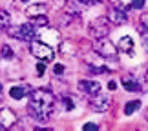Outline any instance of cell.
Wrapping results in <instances>:
<instances>
[{
  "instance_id": "cell-1",
  "label": "cell",
  "mask_w": 148,
  "mask_h": 131,
  "mask_svg": "<svg viewBox=\"0 0 148 131\" xmlns=\"http://www.w3.org/2000/svg\"><path fill=\"white\" fill-rule=\"evenodd\" d=\"M55 107V98L53 95L46 89H35L29 95V113L37 120H44L46 122L51 117Z\"/></svg>"
},
{
  "instance_id": "cell-2",
  "label": "cell",
  "mask_w": 148,
  "mask_h": 131,
  "mask_svg": "<svg viewBox=\"0 0 148 131\" xmlns=\"http://www.w3.org/2000/svg\"><path fill=\"white\" fill-rule=\"evenodd\" d=\"M93 49L97 51V55L104 56V58H115V55H117L115 44H113L112 40H108L106 37H104V38H95Z\"/></svg>"
},
{
  "instance_id": "cell-3",
  "label": "cell",
  "mask_w": 148,
  "mask_h": 131,
  "mask_svg": "<svg viewBox=\"0 0 148 131\" xmlns=\"http://www.w3.org/2000/svg\"><path fill=\"white\" fill-rule=\"evenodd\" d=\"M29 49H31V55L37 56V58L42 60V62H49V60H53V56H55V51L44 42H31Z\"/></svg>"
},
{
  "instance_id": "cell-4",
  "label": "cell",
  "mask_w": 148,
  "mask_h": 131,
  "mask_svg": "<svg viewBox=\"0 0 148 131\" xmlns=\"http://www.w3.org/2000/svg\"><path fill=\"white\" fill-rule=\"evenodd\" d=\"M88 33L93 38H104L110 33V24H108L106 18H95L92 24L88 26Z\"/></svg>"
},
{
  "instance_id": "cell-5",
  "label": "cell",
  "mask_w": 148,
  "mask_h": 131,
  "mask_svg": "<svg viewBox=\"0 0 148 131\" xmlns=\"http://www.w3.org/2000/svg\"><path fill=\"white\" fill-rule=\"evenodd\" d=\"M110 104H112L110 95H104V93H101V91L97 95L90 96V107H92L93 111H97V113L108 111V109H110Z\"/></svg>"
},
{
  "instance_id": "cell-6",
  "label": "cell",
  "mask_w": 148,
  "mask_h": 131,
  "mask_svg": "<svg viewBox=\"0 0 148 131\" xmlns=\"http://www.w3.org/2000/svg\"><path fill=\"white\" fill-rule=\"evenodd\" d=\"M9 37L20 38V40H33V37H35V29H33L31 24L15 26V27H9Z\"/></svg>"
},
{
  "instance_id": "cell-7",
  "label": "cell",
  "mask_w": 148,
  "mask_h": 131,
  "mask_svg": "<svg viewBox=\"0 0 148 131\" xmlns=\"http://www.w3.org/2000/svg\"><path fill=\"white\" fill-rule=\"evenodd\" d=\"M16 124V115L9 107H0V129H9Z\"/></svg>"
},
{
  "instance_id": "cell-8",
  "label": "cell",
  "mask_w": 148,
  "mask_h": 131,
  "mask_svg": "<svg viewBox=\"0 0 148 131\" xmlns=\"http://www.w3.org/2000/svg\"><path fill=\"white\" fill-rule=\"evenodd\" d=\"M79 89H81L84 95L93 96V95H97L101 91V84L97 80H81L79 82Z\"/></svg>"
},
{
  "instance_id": "cell-9",
  "label": "cell",
  "mask_w": 148,
  "mask_h": 131,
  "mask_svg": "<svg viewBox=\"0 0 148 131\" xmlns=\"http://www.w3.org/2000/svg\"><path fill=\"white\" fill-rule=\"evenodd\" d=\"M64 5H66V13L73 15L75 18L82 13L84 9H86V5H84L81 0H66V4H64Z\"/></svg>"
},
{
  "instance_id": "cell-10",
  "label": "cell",
  "mask_w": 148,
  "mask_h": 131,
  "mask_svg": "<svg viewBox=\"0 0 148 131\" xmlns=\"http://www.w3.org/2000/svg\"><path fill=\"white\" fill-rule=\"evenodd\" d=\"M48 13V5L46 4H31V5H27L26 7V15L29 16V18H35V16H42V15H46Z\"/></svg>"
},
{
  "instance_id": "cell-11",
  "label": "cell",
  "mask_w": 148,
  "mask_h": 131,
  "mask_svg": "<svg viewBox=\"0 0 148 131\" xmlns=\"http://www.w3.org/2000/svg\"><path fill=\"white\" fill-rule=\"evenodd\" d=\"M108 22H113L115 26H121L126 22V13L123 9H117V7H112L108 11Z\"/></svg>"
},
{
  "instance_id": "cell-12",
  "label": "cell",
  "mask_w": 148,
  "mask_h": 131,
  "mask_svg": "<svg viewBox=\"0 0 148 131\" xmlns=\"http://www.w3.org/2000/svg\"><path fill=\"white\" fill-rule=\"evenodd\" d=\"M117 48L121 51H124V53H132V51H134V38L128 37V35L121 37V40L117 42Z\"/></svg>"
},
{
  "instance_id": "cell-13",
  "label": "cell",
  "mask_w": 148,
  "mask_h": 131,
  "mask_svg": "<svg viewBox=\"0 0 148 131\" xmlns=\"http://www.w3.org/2000/svg\"><path fill=\"white\" fill-rule=\"evenodd\" d=\"M123 86L126 91H139V84L135 78H130V77H124L123 78Z\"/></svg>"
},
{
  "instance_id": "cell-14",
  "label": "cell",
  "mask_w": 148,
  "mask_h": 131,
  "mask_svg": "<svg viewBox=\"0 0 148 131\" xmlns=\"http://www.w3.org/2000/svg\"><path fill=\"white\" fill-rule=\"evenodd\" d=\"M11 24V16L5 9H0V29H8Z\"/></svg>"
},
{
  "instance_id": "cell-15",
  "label": "cell",
  "mask_w": 148,
  "mask_h": 131,
  "mask_svg": "<svg viewBox=\"0 0 148 131\" xmlns=\"http://www.w3.org/2000/svg\"><path fill=\"white\" fill-rule=\"evenodd\" d=\"M59 51L62 55H75V48L71 42H60L59 44Z\"/></svg>"
},
{
  "instance_id": "cell-16",
  "label": "cell",
  "mask_w": 148,
  "mask_h": 131,
  "mask_svg": "<svg viewBox=\"0 0 148 131\" xmlns=\"http://www.w3.org/2000/svg\"><path fill=\"white\" fill-rule=\"evenodd\" d=\"M139 31H141V35H148V13L141 15V18H139Z\"/></svg>"
},
{
  "instance_id": "cell-17",
  "label": "cell",
  "mask_w": 148,
  "mask_h": 131,
  "mask_svg": "<svg viewBox=\"0 0 148 131\" xmlns=\"http://www.w3.org/2000/svg\"><path fill=\"white\" fill-rule=\"evenodd\" d=\"M141 107V102L139 100H134V102H128L126 104V107H124V113H126V115H132V113H135Z\"/></svg>"
},
{
  "instance_id": "cell-18",
  "label": "cell",
  "mask_w": 148,
  "mask_h": 131,
  "mask_svg": "<svg viewBox=\"0 0 148 131\" xmlns=\"http://www.w3.org/2000/svg\"><path fill=\"white\" fill-rule=\"evenodd\" d=\"M24 93H26L24 88H11V91H9L11 98H15V100H20L22 96H24Z\"/></svg>"
},
{
  "instance_id": "cell-19",
  "label": "cell",
  "mask_w": 148,
  "mask_h": 131,
  "mask_svg": "<svg viewBox=\"0 0 148 131\" xmlns=\"http://www.w3.org/2000/svg\"><path fill=\"white\" fill-rule=\"evenodd\" d=\"M0 56H4V58L11 60V58L15 56V53H13V49H11L8 44H4V45H2V51H0Z\"/></svg>"
},
{
  "instance_id": "cell-20",
  "label": "cell",
  "mask_w": 148,
  "mask_h": 131,
  "mask_svg": "<svg viewBox=\"0 0 148 131\" xmlns=\"http://www.w3.org/2000/svg\"><path fill=\"white\" fill-rule=\"evenodd\" d=\"M112 2L117 9H132L130 7V0H112Z\"/></svg>"
},
{
  "instance_id": "cell-21",
  "label": "cell",
  "mask_w": 148,
  "mask_h": 131,
  "mask_svg": "<svg viewBox=\"0 0 148 131\" xmlns=\"http://www.w3.org/2000/svg\"><path fill=\"white\" fill-rule=\"evenodd\" d=\"M42 35H46V38H49V40H53L59 44V38H55L57 37V31L55 29H46V31H42Z\"/></svg>"
},
{
  "instance_id": "cell-22",
  "label": "cell",
  "mask_w": 148,
  "mask_h": 131,
  "mask_svg": "<svg viewBox=\"0 0 148 131\" xmlns=\"http://www.w3.org/2000/svg\"><path fill=\"white\" fill-rule=\"evenodd\" d=\"M33 24H35V26H44V27H46V26H48V18H46V15H42V16H35V18H33Z\"/></svg>"
},
{
  "instance_id": "cell-23",
  "label": "cell",
  "mask_w": 148,
  "mask_h": 131,
  "mask_svg": "<svg viewBox=\"0 0 148 131\" xmlns=\"http://www.w3.org/2000/svg\"><path fill=\"white\" fill-rule=\"evenodd\" d=\"M130 7H132V9L145 7V0H130Z\"/></svg>"
},
{
  "instance_id": "cell-24",
  "label": "cell",
  "mask_w": 148,
  "mask_h": 131,
  "mask_svg": "<svg viewBox=\"0 0 148 131\" xmlns=\"http://www.w3.org/2000/svg\"><path fill=\"white\" fill-rule=\"evenodd\" d=\"M82 129H84V131H97L99 126H97V124H93V122H90V124H84Z\"/></svg>"
},
{
  "instance_id": "cell-25",
  "label": "cell",
  "mask_w": 148,
  "mask_h": 131,
  "mask_svg": "<svg viewBox=\"0 0 148 131\" xmlns=\"http://www.w3.org/2000/svg\"><path fill=\"white\" fill-rule=\"evenodd\" d=\"M88 69L92 73H106V67H93V66H88Z\"/></svg>"
},
{
  "instance_id": "cell-26",
  "label": "cell",
  "mask_w": 148,
  "mask_h": 131,
  "mask_svg": "<svg viewBox=\"0 0 148 131\" xmlns=\"http://www.w3.org/2000/svg\"><path fill=\"white\" fill-rule=\"evenodd\" d=\"M37 71L40 73V75H42L44 71H46V66H44V62H38V64H37Z\"/></svg>"
},
{
  "instance_id": "cell-27",
  "label": "cell",
  "mask_w": 148,
  "mask_h": 131,
  "mask_svg": "<svg viewBox=\"0 0 148 131\" xmlns=\"http://www.w3.org/2000/svg\"><path fill=\"white\" fill-rule=\"evenodd\" d=\"M81 2L86 5V7H90V5H93V4H97V0H81Z\"/></svg>"
},
{
  "instance_id": "cell-28",
  "label": "cell",
  "mask_w": 148,
  "mask_h": 131,
  "mask_svg": "<svg viewBox=\"0 0 148 131\" xmlns=\"http://www.w3.org/2000/svg\"><path fill=\"white\" fill-rule=\"evenodd\" d=\"M62 71H64V67H62L60 64H57V66H55V75H60Z\"/></svg>"
},
{
  "instance_id": "cell-29",
  "label": "cell",
  "mask_w": 148,
  "mask_h": 131,
  "mask_svg": "<svg viewBox=\"0 0 148 131\" xmlns=\"http://www.w3.org/2000/svg\"><path fill=\"white\" fill-rule=\"evenodd\" d=\"M53 4H55V5H64L66 0H53Z\"/></svg>"
},
{
  "instance_id": "cell-30",
  "label": "cell",
  "mask_w": 148,
  "mask_h": 131,
  "mask_svg": "<svg viewBox=\"0 0 148 131\" xmlns=\"http://www.w3.org/2000/svg\"><path fill=\"white\" fill-rule=\"evenodd\" d=\"M115 88H117V84H115V82H113V80H112L110 84H108V89H115Z\"/></svg>"
},
{
  "instance_id": "cell-31",
  "label": "cell",
  "mask_w": 148,
  "mask_h": 131,
  "mask_svg": "<svg viewBox=\"0 0 148 131\" xmlns=\"http://www.w3.org/2000/svg\"><path fill=\"white\" fill-rule=\"evenodd\" d=\"M0 96H2V84H0Z\"/></svg>"
},
{
  "instance_id": "cell-32",
  "label": "cell",
  "mask_w": 148,
  "mask_h": 131,
  "mask_svg": "<svg viewBox=\"0 0 148 131\" xmlns=\"http://www.w3.org/2000/svg\"><path fill=\"white\" fill-rule=\"evenodd\" d=\"M99 2H104V0H97V4H99Z\"/></svg>"
},
{
  "instance_id": "cell-33",
  "label": "cell",
  "mask_w": 148,
  "mask_h": 131,
  "mask_svg": "<svg viewBox=\"0 0 148 131\" xmlns=\"http://www.w3.org/2000/svg\"><path fill=\"white\" fill-rule=\"evenodd\" d=\"M20 2H27V0H20Z\"/></svg>"
},
{
  "instance_id": "cell-34",
  "label": "cell",
  "mask_w": 148,
  "mask_h": 131,
  "mask_svg": "<svg viewBox=\"0 0 148 131\" xmlns=\"http://www.w3.org/2000/svg\"><path fill=\"white\" fill-rule=\"evenodd\" d=\"M146 120H148V113H146Z\"/></svg>"
}]
</instances>
